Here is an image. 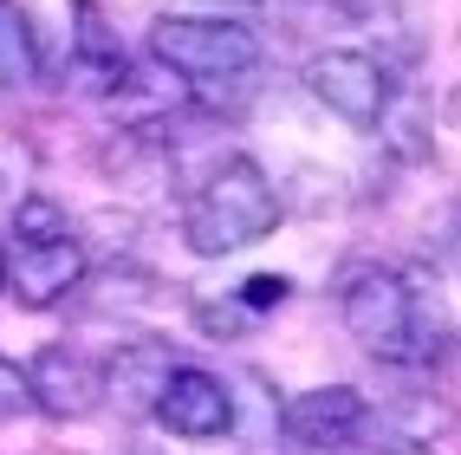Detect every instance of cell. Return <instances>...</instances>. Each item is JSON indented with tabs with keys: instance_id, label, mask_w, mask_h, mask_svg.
Listing matches in <instances>:
<instances>
[{
	"instance_id": "1",
	"label": "cell",
	"mask_w": 461,
	"mask_h": 455,
	"mask_svg": "<svg viewBox=\"0 0 461 455\" xmlns=\"http://www.w3.org/2000/svg\"><path fill=\"white\" fill-rule=\"evenodd\" d=\"M280 215H286V202L273 189V176L254 157H221L195 182L189 208H182V241L202 260H221V254H240L254 241H267L280 228Z\"/></svg>"
},
{
	"instance_id": "2",
	"label": "cell",
	"mask_w": 461,
	"mask_h": 455,
	"mask_svg": "<svg viewBox=\"0 0 461 455\" xmlns=\"http://www.w3.org/2000/svg\"><path fill=\"white\" fill-rule=\"evenodd\" d=\"M149 59L169 78H228V72H254L260 66V40L248 20L228 14H163L149 20Z\"/></svg>"
},
{
	"instance_id": "3",
	"label": "cell",
	"mask_w": 461,
	"mask_h": 455,
	"mask_svg": "<svg viewBox=\"0 0 461 455\" xmlns=\"http://www.w3.org/2000/svg\"><path fill=\"white\" fill-rule=\"evenodd\" d=\"M338 319L345 332L390 371H422L410 345V280L396 267H357L338 287Z\"/></svg>"
},
{
	"instance_id": "4",
	"label": "cell",
	"mask_w": 461,
	"mask_h": 455,
	"mask_svg": "<svg viewBox=\"0 0 461 455\" xmlns=\"http://www.w3.org/2000/svg\"><path fill=\"white\" fill-rule=\"evenodd\" d=\"M85 241L78 234H59V241H0V293H14L20 306H59L85 287Z\"/></svg>"
},
{
	"instance_id": "5",
	"label": "cell",
	"mask_w": 461,
	"mask_h": 455,
	"mask_svg": "<svg viewBox=\"0 0 461 455\" xmlns=\"http://www.w3.org/2000/svg\"><path fill=\"white\" fill-rule=\"evenodd\" d=\"M305 91L351 131H371L377 111L390 98V72L377 66L371 52H351V46H331V52H312L305 59Z\"/></svg>"
},
{
	"instance_id": "6",
	"label": "cell",
	"mask_w": 461,
	"mask_h": 455,
	"mask_svg": "<svg viewBox=\"0 0 461 455\" xmlns=\"http://www.w3.org/2000/svg\"><path fill=\"white\" fill-rule=\"evenodd\" d=\"M157 423L182 442H208V436H228L234 430V390L228 378L202 371V364H176L163 397H157Z\"/></svg>"
},
{
	"instance_id": "7",
	"label": "cell",
	"mask_w": 461,
	"mask_h": 455,
	"mask_svg": "<svg viewBox=\"0 0 461 455\" xmlns=\"http://www.w3.org/2000/svg\"><path fill=\"white\" fill-rule=\"evenodd\" d=\"M364 430V390L357 384H319L280 404V436L293 449H345Z\"/></svg>"
},
{
	"instance_id": "8",
	"label": "cell",
	"mask_w": 461,
	"mask_h": 455,
	"mask_svg": "<svg viewBox=\"0 0 461 455\" xmlns=\"http://www.w3.org/2000/svg\"><path fill=\"white\" fill-rule=\"evenodd\" d=\"M26 384H33V410H46L59 423H78L91 410H104L98 364H91L78 345H46L33 364H26Z\"/></svg>"
},
{
	"instance_id": "9",
	"label": "cell",
	"mask_w": 461,
	"mask_h": 455,
	"mask_svg": "<svg viewBox=\"0 0 461 455\" xmlns=\"http://www.w3.org/2000/svg\"><path fill=\"white\" fill-rule=\"evenodd\" d=\"M169 371H176V358H169V345H163V339H131V345H117V351H111V364L98 371L104 404H111L117 416H131V423L157 416V397H163Z\"/></svg>"
},
{
	"instance_id": "10",
	"label": "cell",
	"mask_w": 461,
	"mask_h": 455,
	"mask_svg": "<svg viewBox=\"0 0 461 455\" xmlns=\"http://www.w3.org/2000/svg\"><path fill=\"white\" fill-rule=\"evenodd\" d=\"M228 390H240V397H234V430H228V436H240L254 455H273V436H280V390H273L260 371H240Z\"/></svg>"
},
{
	"instance_id": "11",
	"label": "cell",
	"mask_w": 461,
	"mask_h": 455,
	"mask_svg": "<svg viewBox=\"0 0 461 455\" xmlns=\"http://www.w3.org/2000/svg\"><path fill=\"white\" fill-rule=\"evenodd\" d=\"M371 131L384 137L390 163H429V150H436L429 131H422V98H416V91H396V85H390V98H384Z\"/></svg>"
},
{
	"instance_id": "12",
	"label": "cell",
	"mask_w": 461,
	"mask_h": 455,
	"mask_svg": "<svg viewBox=\"0 0 461 455\" xmlns=\"http://www.w3.org/2000/svg\"><path fill=\"white\" fill-rule=\"evenodd\" d=\"M33 78H40V33L26 20V7L0 0V91H20Z\"/></svg>"
},
{
	"instance_id": "13",
	"label": "cell",
	"mask_w": 461,
	"mask_h": 455,
	"mask_svg": "<svg viewBox=\"0 0 461 455\" xmlns=\"http://www.w3.org/2000/svg\"><path fill=\"white\" fill-rule=\"evenodd\" d=\"M254 98H260V66H254V72H228V78L189 85V105H195L202 117H240Z\"/></svg>"
},
{
	"instance_id": "14",
	"label": "cell",
	"mask_w": 461,
	"mask_h": 455,
	"mask_svg": "<svg viewBox=\"0 0 461 455\" xmlns=\"http://www.w3.org/2000/svg\"><path fill=\"white\" fill-rule=\"evenodd\" d=\"M59 234H72V222H66V208H59L52 196H20L14 202L7 241H59Z\"/></svg>"
},
{
	"instance_id": "15",
	"label": "cell",
	"mask_w": 461,
	"mask_h": 455,
	"mask_svg": "<svg viewBox=\"0 0 461 455\" xmlns=\"http://www.w3.org/2000/svg\"><path fill=\"white\" fill-rule=\"evenodd\" d=\"M195 325L208 332V339H234V332H248V325H254V313L240 306L234 293H221V299L202 293V299H195Z\"/></svg>"
},
{
	"instance_id": "16",
	"label": "cell",
	"mask_w": 461,
	"mask_h": 455,
	"mask_svg": "<svg viewBox=\"0 0 461 455\" xmlns=\"http://www.w3.org/2000/svg\"><path fill=\"white\" fill-rule=\"evenodd\" d=\"M286 293H293L286 273H248V280L234 287V299H240V306H248L254 319H260V313H280V306H286Z\"/></svg>"
},
{
	"instance_id": "17",
	"label": "cell",
	"mask_w": 461,
	"mask_h": 455,
	"mask_svg": "<svg viewBox=\"0 0 461 455\" xmlns=\"http://www.w3.org/2000/svg\"><path fill=\"white\" fill-rule=\"evenodd\" d=\"M0 416H33V384H26V364H14L0 351Z\"/></svg>"
},
{
	"instance_id": "18",
	"label": "cell",
	"mask_w": 461,
	"mask_h": 455,
	"mask_svg": "<svg viewBox=\"0 0 461 455\" xmlns=\"http://www.w3.org/2000/svg\"><path fill=\"white\" fill-rule=\"evenodd\" d=\"M377 455H429V449H410V442H377Z\"/></svg>"
},
{
	"instance_id": "19",
	"label": "cell",
	"mask_w": 461,
	"mask_h": 455,
	"mask_svg": "<svg viewBox=\"0 0 461 455\" xmlns=\"http://www.w3.org/2000/svg\"><path fill=\"white\" fill-rule=\"evenodd\" d=\"M221 7H240V14H248V7H267V0H221Z\"/></svg>"
},
{
	"instance_id": "20",
	"label": "cell",
	"mask_w": 461,
	"mask_h": 455,
	"mask_svg": "<svg viewBox=\"0 0 461 455\" xmlns=\"http://www.w3.org/2000/svg\"><path fill=\"white\" fill-rule=\"evenodd\" d=\"M293 455H351V449H293Z\"/></svg>"
},
{
	"instance_id": "21",
	"label": "cell",
	"mask_w": 461,
	"mask_h": 455,
	"mask_svg": "<svg viewBox=\"0 0 461 455\" xmlns=\"http://www.w3.org/2000/svg\"><path fill=\"white\" fill-rule=\"evenodd\" d=\"M131 455H157V449H131Z\"/></svg>"
},
{
	"instance_id": "22",
	"label": "cell",
	"mask_w": 461,
	"mask_h": 455,
	"mask_svg": "<svg viewBox=\"0 0 461 455\" xmlns=\"http://www.w3.org/2000/svg\"><path fill=\"white\" fill-rule=\"evenodd\" d=\"M455 222H461V208H455Z\"/></svg>"
}]
</instances>
